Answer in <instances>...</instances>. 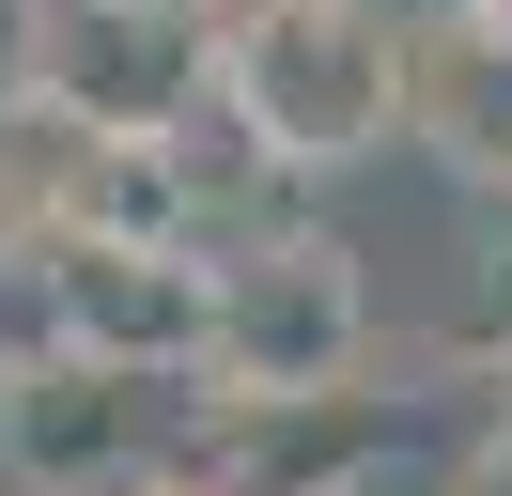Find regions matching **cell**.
<instances>
[{
	"instance_id": "cell-1",
	"label": "cell",
	"mask_w": 512,
	"mask_h": 496,
	"mask_svg": "<svg viewBox=\"0 0 512 496\" xmlns=\"http://www.w3.org/2000/svg\"><path fill=\"white\" fill-rule=\"evenodd\" d=\"M218 109L295 186L357 171V155H404V0H233Z\"/></svg>"
},
{
	"instance_id": "cell-2",
	"label": "cell",
	"mask_w": 512,
	"mask_h": 496,
	"mask_svg": "<svg viewBox=\"0 0 512 496\" xmlns=\"http://www.w3.org/2000/svg\"><path fill=\"white\" fill-rule=\"evenodd\" d=\"M404 434V403L373 388H218L187 372L140 450V496H357Z\"/></svg>"
},
{
	"instance_id": "cell-3",
	"label": "cell",
	"mask_w": 512,
	"mask_h": 496,
	"mask_svg": "<svg viewBox=\"0 0 512 496\" xmlns=\"http://www.w3.org/2000/svg\"><path fill=\"white\" fill-rule=\"evenodd\" d=\"M202 372H218V388H357V372H373V279H357V248L311 233V217L218 248Z\"/></svg>"
},
{
	"instance_id": "cell-4",
	"label": "cell",
	"mask_w": 512,
	"mask_h": 496,
	"mask_svg": "<svg viewBox=\"0 0 512 496\" xmlns=\"http://www.w3.org/2000/svg\"><path fill=\"white\" fill-rule=\"evenodd\" d=\"M218 16L233 0H32L16 93L63 124H109V140H156L218 93Z\"/></svg>"
},
{
	"instance_id": "cell-5",
	"label": "cell",
	"mask_w": 512,
	"mask_h": 496,
	"mask_svg": "<svg viewBox=\"0 0 512 496\" xmlns=\"http://www.w3.org/2000/svg\"><path fill=\"white\" fill-rule=\"evenodd\" d=\"M32 295H47V341L63 357H109V372H202V295L218 264L171 233H32Z\"/></svg>"
},
{
	"instance_id": "cell-6",
	"label": "cell",
	"mask_w": 512,
	"mask_h": 496,
	"mask_svg": "<svg viewBox=\"0 0 512 496\" xmlns=\"http://www.w3.org/2000/svg\"><path fill=\"white\" fill-rule=\"evenodd\" d=\"M404 155L512 202V0H404Z\"/></svg>"
},
{
	"instance_id": "cell-7",
	"label": "cell",
	"mask_w": 512,
	"mask_h": 496,
	"mask_svg": "<svg viewBox=\"0 0 512 496\" xmlns=\"http://www.w3.org/2000/svg\"><path fill=\"white\" fill-rule=\"evenodd\" d=\"M171 388L187 372H109V357H63L47 341L16 372V481L32 496H140V450H156Z\"/></svg>"
},
{
	"instance_id": "cell-8",
	"label": "cell",
	"mask_w": 512,
	"mask_h": 496,
	"mask_svg": "<svg viewBox=\"0 0 512 496\" xmlns=\"http://www.w3.org/2000/svg\"><path fill=\"white\" fill-rule=\"evenodd\" d=\"M16 47H32V0H0V93H16Z\"/></svg>"
},
{
	"instance_id": "cell-9",
	"label": "cell",
	"mask_w": 512,
	"mask_h": 496,
	"mask_svg": "<svg viewBox=\"0 0 512 496\" xmlns=\"http://www.w3.org/2000/svg\"><path fill=\"white\" fill-rule=\"evenodd\" d=\"M16 372H32V357H16V341H0V465H16Z\"/></svg>"
},
{
	"instance_id": "cell-10",
	"label": "cell",
	"mask_w": 512,
	"mask_h": 496,
	"mask_svg": "<svg viewBox=\"0 0 512 496\" xmlns=\"http://www.w3.org/2000/svg\"><path fill=\"white\" fill-rule=\"evenodd\" d=\"M481 357H497V388H512V295H497V326H481Z\"/></svg>"
}]
</instances>
